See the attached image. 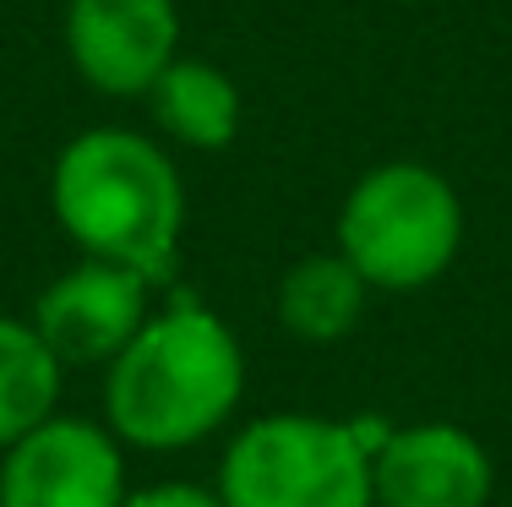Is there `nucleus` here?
Segmentation results:
<instances>
[{
	"label": "nucleus",
	"mask_w": 512,
	"mask_h": 507,
	"mask_svg": "<svg viewBox=\"0 0 512 507\" xmlns=\"http://www.w3.org/2000/svg\"><path fill=\"white\" fill-rule=\"evenodd\" d=\"M246 393V355L224 317L191 295L153 311L126 349L109 360L104 415L120 448L186 453L207 442Z\"/></svg>",
	"instance_id": "f257e3e1"
},
{
	"label": "nucleus",
	"mask_w": 512,
	"mask_h": 507,
	"mask_svg": "<svg viewBox=\"0 0 512 507\" xmlns=\"http://www.w3.org/2000/svg\"><path fill=\"white\" fill-rule=\"evenodd\" d=\"M50 208L82 257L120 262L153 289L175 284L186 186L153 137L126 126L71 137L50 169Z\"/></svg>",
	"instance_id": "f03ea898"
},
{
	"label": "nucleus",
	"mask_w": 512,
	"mask_h": 507,
	"mask_svg": "<svg viewBox=\"0 0 512 507\" xmlns=\"http://www.w3.org/2000/svg\"><path fill=\"white\" fill-rule=\"evenodd\" d=\"M463 246V202L442 169L387 159L349 186L338 208V251L371 289H425Z\"/></svg>",
	"instance_id": "7ed1b4c3"
},
{
	"label": "nucleus",
	"mask_w": 512,
	"mask_h": 507,
	"mask_svg": "<svg viewBox=\"0 0 512 507\" xmlns=\"http://www.w3.org/2000/svg\"><path fill=\"white\" fill-rule=\"evenodd\" d=\"M224 507H376L371 448L355 420L262 415L229 437L218 458Z\"/></svg>",
	"instance_id": "20e7f679"
},
{
	"label": "nucleus",
	"mask_w": 512,
	"mask_h": 507,
	"mask_svg": "<svg viewBox=\"0 0 512 507\" xmlns=\"http://www.w3.org/2000/svg\"><path fill=\"white\" fill-rule=\"evenodd\" d=\"M126 453L109 426L50 415L0 453V507H120Z\"/></svg>",
	"instance_id": "39448f33"
},
{
	"label": "nucleus",
	"mask_w": 512,
	"mask_h": 507,
	"mask_svg": "<svg viewBox=\"0 0 512 507\" xmlns=\"http://www.w3.org/2000/svg\"><path fill=\"white\" fill-rule=\"evenodd\" d=\"M180 44L175 0H66V55L104 99H137Z\"/></svg>",
	"instance_id": "423d86ee"
},
{
	"label": "nucleus",
	"mask_w": 512,
	"mask_h": 507,
	"mask_svg": "<svg viewBox=\"0 0 512 507\" xmlns=\"http://www.w3.org/2000/svg\"><path fill=\"white\" fill-rule=\"evenodd\" d=\"M153 284L120 262H77L33 300V328L55 349L60 366H109L120 349L137 338V328L153 317L148 306Z\"/></svg>",
	"instance_id": "0eeeda50"
},
{
	"label": "nucleus",
	"mask_w": 512,
	"mask_h": 507,
	"mask_svg": "<svg viewBox=\"0 0 512 507\" xmlns=\"http://www.w3.org/2000/svg\"><path fill=\"white\" fill-rule=\"evenodd\" d=\"M491 486V453L458 420L398 426L371 458L376 507H485Z\"/></svg>",
	"instance_id": "6e6552de"
},
{
	"label": "nucleus",
	"mask_w": 512,
	"mask_h": 507,
	"mask_svg": "<svg viewBox=\"0 0 512 507\" xmlns=\"http://www.w3.org/2000/svg\"><path fill=\"white\" fill-rule=\"evenodd\" d=\"M148 104H153V120L169 131V142H180V148L218 153V148H229L235 131H240L235 77L207 66V60H180L175 55L148 88Z\"/></svg>",
	"instance_id": "1a4fd4ad"
},
{
	"label": "nucleus",
	"mask_w": 512,
	"mask_h": 507,
	"mask_svg": "<svg viewBox=\"0 0 512 507\" xmlns=\"http://www.w3.org/2000/svg\"><path fill=\"white\" fill-rule=\"evenodd\" d=\"M365 295L371 284L344 251H316V257H300L278 284V322L306 344H338L365 317Z\"/></svg>",
	"instance_id": "9d476101"
},
{
	"label": "nucleus",
	"mask_w": 512,
	"mask_h": 507,
	"mask_svg": "<svg viewBox=\"0 0 512 507\" xmlns=\"http://www.w3.org/2000/svg\"><path fill=\"white\" fill-rule=\"evenodd\" d=\"M66 366L22 317H0V453L55 415Z\"/></svg>",
	"instance_id": "9b49d317"
},
{
	"label": "nucleus",
	"mask_w": 512,
	"mask_h": 507,
	"mask_svg": "<svg viewBox=\"0 0 512 507\" xmlns=\"http://www.w3.org/2000/svg\"><path fill=\"white\" fill-rule=\"evenodd\" d=\"M120 507H224V497L207 486H191V480H164V486H142L126 491Z\"/></svg>",
	"instance_id": "f8f14e48"
}]
</instances>
